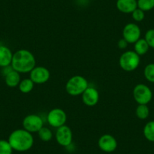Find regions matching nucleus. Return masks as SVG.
I'll return each mask as SVG.
<instances>
[{"label":"nucleus","mask_w":154,"mask_h":154,"mask_svg":"<svg viewBox=\"0 0 154 154\" xmlns=\"http://www.w3.org/2000/svg\"><path fill=\"white\" fill-rule=\"evenodd\" d=\"M35 58L31 51L20 49L13 54L11 66L19 73H28L35 66Z\"/></svg>","instance_id":"nucleus-1"},{"label":"nucleus","mask_w":154,"mask_h":154,"mask_svg":"<svg viewBox=\"0 0 154 154\" xmlns=\"http://www.w3.org/2000/svg\"><path fill=\"white\" fill-rule=\"evenodd\" d=\"M143 135L150 142H154V121H149L143 127Z\"/></svg>","instance_id":"nucleus-18"},{"label":"nucleus","mask_w":154,"mask_h":154,"mask_svg":"<svg viewBox=\"0 0 154 154\" xmlns=\"http://www.w3.org/2000/svg\"><path fill=\"white\" fill-rule=\"evenodd\" d=\"M55 138L57 143L60 146L67 147L71 145L72 141V132L68 125H63L57 128Z\"/></svg>","instance_id":"nucleus-9"},{"label":"nucleus","mask_w":154,"mask_h":154,"mask_svg":"<svg viewBox=\"0 0 154 154\" xmlns=\"http://www.w3.org/2000/svg\"><path fill=\"white\" fill-rule=\"evenodd\" d=\"M144 39L148 43L149 48H154V29H149L146 31Z\"/></svg>","instance_id":"nucleus-24"},{"label":"nucleus","mask_w":154,"mask_h":154,"mask_svg":"<svg viewBox=\"0 0 154 154\" xmlns=\"http://www.w3.org/2000/svg\"><path fill=\"white\" fill-rule=\"evenodd\" d=\"M66 113L60 108H54L48 112L47 115V122L53 128H59L65 125L66 122Z\"/></svg>","instance_id":"nucleus-6"},{"label":"nucleus","mask_w":154,"mask_h":154,"mask_svg":"<svg viewBox=\"0 0 154 154\" xmlns=\"http://www.w3.org/2000/svg\"><path fill=\"white\" fill-rule=\"evenodd\" d=\"M8 141L13 150L25 152L32 148L34 143V138L32 133L23 128H20L14 130L10 134Z\"/></svg>","instance_id":"nucleus-2"},{"label":"nucleus","mask_w":154,"mask_h":154,"mask_svg":"<svg viewBox=\"0 0 154 154\" xmlns=\"http://www.w3.org/2000/svg\"><path fill=\"white\" fill-rule=\"evenodd\" d=\"M97 144L103 152H112L117 148V140L111 134H105L100 137Z\"/></svg>","instance_id":"nucleus-11"},{"label":"nucleus","mask_w":154,"mask_h":154,"mask_svg":"<svg viewBox=\"0 0 154 154\" xmlns=\"http://www.w3.org/2000/svg\"><path fill=\"white\" fill-rule=\"evenodd\" d=\"M88 86V82L85 77L76 75L69 78L65 85V89L68 94L75 97L82 95Z\"/></svg>","instance_id":"nucleus-3"},{"label":"nucleus","mask_w":154,"mask_h":154,"mask_svg":"<svg viewBox=\"0 0 154 154\" xmlns=\"http://www.w3.org/2000/svg\"><path fill=\"white\" fill-rule=\"evenodd\" d=\"M50 71L42 66H35L29 72V78L35 84H44L50 79Z\"/></svg>","instance_id":"nucleus-10"},{"label":"nucleus","mask_w":154,"mask_h":154,"mask_svg":"<svg viewBox=\"0 0 154 154\" xmlns=\"http://www.w3.org/2000/svg\"><path fill=\"white\" fill-rule=\"evenodd\" d=\"M13 149L9 142L5 140H0V154H12Z\"/></svg>","instance_id":"nucleus-23"},{"label":"nucleus","mask_w":154,"mask_h":154,"mask_svg":"<svg viewBox=\"0 0 154 154\" xmlns=\"http://www.w3.org/2000/svg\"><path fill=\"white\" fill-rule=\"evenodd\" d=\"M23 129L30 133L38 132L44 126V122L40 116L37 114H29L23 119Z\"/></svg>","instance_id":"nucleus-7"},{"label":"nucleus","mask_w":154,"mask_h":154,"mask_svg":"<svg viewBox=\"0 0 154 154\" xmlns=\"http://www.w3.org/2000/svg\"><path fill=\"white\" fill-rule=\"evenodd\" d=\"M13 53L8 47L0 45V66L5 67L10 66L12 61Z\"/></svg>","instance_id":"nucleus-14"},{"label":"nucleus","mask_w":154,"mask_h":154,"mask_svg":"<svg viewBox=\"0 0 154 154\" xmlns=\"http://www.w3.org/2000/svg\"><path fill=\"white\" fill-rule=\"evenodd\" d=\"M141 30L140 26L134 23H128L122 29V38L128 44H134L140 38Z\"/></svg>","instance_id":"nucleus-8"},{"label":"nucleus","mask_w":154,"mask_h":154,"mask_svg":"<svg viewBox=\"0 0 154 154\" xmlns=\"http://www.w3.org/2000/svg\"><path fill=\"white\" fill-rule=\"evenodd\" d=\"M20 73L17 71L12 70L8 72L6 75H5V82L8 87L14 88L18 86L19 83L20 82Z\"/></svg>","instance_id":"nucleus-15"},{"label":"nucleus","mask_w":154,"mask_h":154,"mask_svg":"<svg viewBox=\"0 0 154 154\" xmlns=\"http://www.w3.org/2000/svg\"><path fill=\"white\" fill-rule=\"evenodd\" d=\"M135 114L138 119H146L149 115V109L147 104H138L135 109Z\"/></svg>","instance_id":"nucleus-19"},{"label":"nucleus","mask_w":154,"mask_h":154,"mask_svg":"<svg viewBox=\"0 0 154 154\" xmlns=\"http://www.w3.org/2000/svg\"><path fill=\"white\" fill-rule=\"evenodd\" d=\"M37 133H38V136L39 139L42 140V141H50L53 137V133L51 130L45 126L42 127Z\"/></svg>","instance_id":"nucleus-20"},{"label":"nucleus","mask_w":154,"mask_h":154,"mask_svg":"<svg viewBox=\"0 0 154 154\" xmlns=\"http://www.w3.org/2000/svg\"><path fill=\"white\" fill-rule=\"evenodd\" d=\"M145 79L149 82L154 83V63H149L146 65L143 70Z\"/></svg>","instance_id":"nucleus-22"},{"label":"nucleus","mask_w":154,"mask_h":154,"mask_svg":"<svg viewBox=\"0 0 154 154\" xmlns=\"http://www.w3.org/2000/svg\"><path fill=\"white\" fill-rule=\"evenodd\" d=\"M133 97L138 104H148L152 98V92L147 85L137 84L133 89Z\"/></svg>","instance_id":"nucleus-5"},{"label":"nucleus","mask_w":154,"mask_h":154,"mask_svg":"<svg viewBox=\"0 0 154 154\" xmlns=\"http://www.w3.org/2000/svg\"><path fill=\"white\" fill-rule=\"evenodd\" d=\"M116 8L124 14H131L137 8V0H117Z\"/></svg>","instance_id":"nucleus-13"},{"label":"nucleus","mask_w":154,"mask_h":154,"mask_svg":"<svg viewBox=\"0 0 154 154\" xmlns=\"http://www.w3.org/2000/svg\"><path fill=\"white\" fill-rule=\"evenodd\" d=\"M131 17L133 20L136 22H140L144 19L145 13L140 8H137L132 13H131Z\"/></svg>","instance_id":"nucleus-25"},{"label":"nucleus","mask_w":154,"mask_h":154,"mask_svg":"<svg viewBox=\"0 0 154 154\" xmlns=\"http://www.w3.org/2000/svg\"><path fill=\"white\" fill-rule=\"evenodd\" d=\"M137 8L144 12L150 11L154 8V0H137Z\"/></svg>","instance_id":"nucleus-21"},{"label":"nucleus","mask_w":154,"mask_h":154,"mask_svg":"<svg viewBox=\"0 0 154 154\" xmlns=\"http://www.w3.org/2000/svg\"><path fill=\"white\" fill-rule=\"evenodd\" d=\"M128 42H126V41L123 38H121L120 40L118 41V47H119V48H121V49H124V48H125L127 47V45H128Z\"/></svg>","instance_id":"nucleus-26"},{"label":"nucleus","mask_w":154,"mask_h":154,"mask_svg":"<svg viewBox=\"0 0 154 154\" xmlns=\"http://www.w3.org/2000/svg\"><path fill=\"white\" fill-rule=\"evenodd\" d=\"M134 51L138 54L139 56L144 55L146 54L149 50V46L146 41L145 40L144 38H140L137 42L134 43Z\"/></svg>","instance_id":"nucleus-16"},{"label":"nucleus","mask_w":154,"mask_h":154,"mask_svg":"<svg viewBox=\"0 0 154 154\" xmlns=\"http://www.w3.org/2000/svg\"><path fill=\"white\" fill-rule=\"evenodd\" d=\"M140 56L134 51H126L121 54L119 57V66L126 72L135 70L140 64Z\"/></svg>","instance_id":"nucleus-4"},{"label":"nucleus","mask_w":154,"mask_h":154,"mask_svg":"<svg viewBox=\"0 0 154 154\" xmlns=\"http://www.w3.org/2000/svg\"><path fill=\"white\" fill-rule=\"evenodd\" d=\"M34 85H35V83L31 80L30 78H26V79H23V80L20 81L18 85V88L22 93L27 94V93H29L32 91Z\"/></svg>","instance_id":"nucleus-17"},{"label":"nucleus","mask_w":154,"mask_h":154,"mask_svg":"<svg viewBox=\"0 0 154 154\" xmlns=\"http://www.w3.org/2000/svg\"><path fill=\"white\" fill-rule=\"evenodd\" d=\"M100 95L99 92L94 87L88 86L82 94V100L84 104L88 106H94L98 103Z\"/></svg>","instance_id":"nucleus-12"}]
</instances>
